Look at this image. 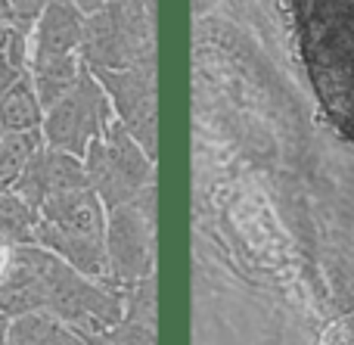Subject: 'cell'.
Instances as JSON below:
<instances>
[{"instance_id":"cell-6","label":"cell","mask_w":354,"mask_h":345,"mask_svg":"<svg viewBox=\"0 0 354 345\" xmlns=\"http://www.w3.org/2000/svg\"><path fill=\"white\" fill-rule=\"evenodd\" d=\"M106 283L115 290L156 277V184L106 212Z\"/></svg>"},{"instance_id":"cell-22","label":"cell","mask_w":354,"mask_h":345,"mask_svg":"<svg viewBox=\"0 0 354 345\" xmlns=\"http://www.w3.org/2000/svg\"><path fill=\"white\" fill-rule=\"evenodd\" d=\"M0 345H6V327L0 324Z\"/></svg>"},{"instance_id":"cell-12","label":"cell","mask_w":354,"mask_h":345,"mask_svg":"<svg viewBox=\"0 0 354 345\" xmlns=\"http://www.w3.org/2000/svg\"><path fill=\"white\" fill-rule=\"evenodd\" d=\"M41 124H44V106L37 103L31 78L22 75V78L0 97V134L41 131Z\"/></svg>"},{"instance_id":"cell-7","label":"cell","mask_w":354,"mask_h":345,"mask_svg":"<svg viewBox=\"0 0 354 345\" xmlns=\"http://www.w3.org/2000/svg\"><path fill=\"white\" fill-rule=\"evenodd\" d=\"M112 118H115V112H112L103 84L91 75V68H84L75 91L44 112V147L84 159L87 147L109 128Z\"/></svg>"},{"instance_id":"cell-2","label":"cell","mask_w":354,"mask_h":345,"mask_svg":"<svg viewBox=\"0 0 354 345\" xmlns=\"http://www.w3.org/2000/svg\"><path fill=\"white\" fill-rule=\"evenodd\" d=\"M289 10L314 100L354 149V0H289Z\"/></svg>"},{"instance_id":"cell-19","label":"cell","mask_w":354,"mask_h":345,"mask_svg":"<svg viewBox=\"0 0 354 345\" xmlns=\"http://www.w3.org/2000/svg\"><path fill=\"white\" fill-rule=\"evenodd\" d=\"M0 25H19L16 22V12H12L10 0H0Z\"/></svg>"},{"instance_id":"cell-17","label":"cell","mask_w":354,"mask_h":345,"mask_svg":"<svg viewBox=\"0 0 354 345\" xmlns=\"http://www.w3.org/2000/svg\"><path fill=\"white\" fill-rule=\"evenodd\" d=\"M50 0H10L12 12H16V22L25 25V28H31V25L37 22V16L44 12V6H47Z\"/></svg>"},{"instance_id":"cell-11","label":"cell","mask_w":354,"mask_h":345,"mask_svg":"<svg viewBox=\"0 0 354 345\" xmlns=\"http://www.w3.org/2000/svg\"><path fill=\"white\" fill-rule=\"evenodd\" d=\"M84 62L81 56H62V59H41V62H31L28 66V78L31 87L37 93V103L44 106V112L50 106H56L66 93L75 91V84L81 81L84 75Z\"/></svg>"},{"instance_id":"cell-14","label":"cell","mask_w":354,"mask_h":345,"mask_svg":"<svg viewBox=\"0 0 354 345\" xmlns=\"http://www.w3.org/2000/svg\"><path fill=\"white\" fill-rule=\"evenodd\" d=\"M44 147L41 131H25V134H0V193L12 190L19 174L25 171L28 159Z\"/></svg>"},{"instance_id":"cell-18","label":"cell","mask_w":354,"mask_h":345,"mask_svg":"<svg viewBox=\"0 0 354 345\" xmlns=\"http://www.w3.org/2000/svg\"><path fill=\"white\" fill-rule=\"evenodd\" d=\"M75 6H78L84 16H91V12H97V10H103L106 3H112V0H72Z\"/></svg>"},{"instance_id":"cell-16","label":"cell","mask_w":354,"mask_h":345,"mask_svg":"<svg viewBox=\"0 0 354 345\" xmlns=\"http://www.w3.org/2000/svg\"><path fill=\"white\" fill-rule=\"evenodd\" d=\"M106 342L109 345H156V330L143 327V324L122 321L118 327H112L106 333Z\"/></svg>"},{"instance_id":"cell-4","label":"cell","mask_w":354,"mask_h":345,"mask_svg":"<svg viewBox=\"0 0 354 345\" xmlns=\"http://www.w3.org/2000/svg\"><path fill=\"white\" fill-rule=\"evenodd\" d=\"M78 56L91 72L156 66V0H112L84 16Z\"/></svg>"},{"instance_id":"cell-8","label":"cell","mask_w":354,"mask_h":345,"mask_svg":"<svg viewBox=\"0 0 354 345\" xmlns=\"http://www.w3.org/2000/svg\"><path fill=\"white\" fill-rule=\"evenodd\" d=\"M103 84L115 118L128 128V134L140 143V149L156 162L159 149V115H156V66H134L124 72H91Z\"/></svg>"},{"instance_id":"cell-9","label":"cell","mask_w":354,"mask_h":345,"mask_svg":"<svg viewBox=\"0 0 354 345\" xmlns=\"http://www.w3.org/2000/svg\"><path fill=\"white\" fill-rule=\"evenodd\" d=\"M81 187H87L84 162H81L78 156H68V153H59V149L41 147L28 159L25 171L19 174L12 193L22 196L31 209L41 212V205L47 203L50 196H56V193H68V190H81Z\"/></svg>"},{"instance_id":"cell-10","label":"cell","mask_w":354,"mask_h":345,"mask_svg":"<svg viewBox=\"0 0 354 345\" xmlns=\"http://www.w3.org/2000/svg\"><path fill=\"white\" fill-rule=\"evenodd\" d=\"M84 41V12L72 0H50L31 25V62L78 56Z\"/></svg>"},{"instance_id":"cell-13","label":"cell","mask_w":354,"mask_h":345,"mask_svg":"<svg viewBox=\"0 0 354 345\" xmlns=\"http://www.w3.org/2000/svg\"><path fill=\"white\" fill-rule=\"evenodd\" d=\"M41 212L31 209L22 196L12 190L0 193V243L3 246H31Z\"/></svg>"},{"instance_id":"cell-15","label":"cell","mask_w":354,"mask_h":345,"mask_svg":"<svg viewBox=\"0 0 354 345\" xmlns=\"http://www.w3.org/2000/svg\"><path fill=\"white\" fill-rule=\"evenodd\" d=\"M124 296V321L143 324L156 330V277H147L140 283L122 290Z\"/></svg>"},{"instance_id":"cell-3","label":"cell","mask_w":354,"mask_h":345,"mask_svg":"<svg viewBox=\"0 0 354 345\" xmlns=\"http://www.w3.org/2000/svg\"><path fill=\"white\" fill-rule=\"evenodd\" d=\"M87 280L106 283V205L91 187L56 193L41 205V221L35 227V243Z\"/></svg>"},{"instance_id":"cell-5","label":"cell","mask_w":354,"mask_h":345,"mask_svg":"<svg viewBox=\"0 0 354 345\" xmlns=\"http://www.w3.org/2000/svg\"><path fill=\"white\" fill-rule=\"evenodd\" d=\"M81 162L87 187L100 196L106 212L131 203L137 193L156 184V162L143 153L118 118H112L109 128L87 147Z\"/></svg>"},{"instance_id":"cell-20","label":"cell","mask_w":354,"mask_h":345,"mask_svg":"<svg viewBox=\"0 0 354 345\" xmlns=\"http://www.w3.org/2000/svg\"><path fill=\"white\" fill-rule=\"evenodd\" d=\"M12 28H16V25H0V53H6V47H10Z\"/></svg>"},{"instance_id":"cell-1","label":"cell","mask_w":354,"mask_h":345,"mask_svg":"<svg viewBox=\"0 0 354 345\" xmlns=\"http://www.w3.org/2000/svg\"><path fill=\"white\" fill-rule=\"evenodd\" d=\"M50 315L75 333L106 336L124 321L122 290L87 280L41 246H12L0 274V317Z\"/></svg>"},{"instance_id":"cell-21","label":"cell","mask_w":354,"mask_h":345,"mask_svg":"<svg viewBox=\"0 0 354 345\" xmlns=\"http://www.w3.org/2000/svg\"><path fill=\"white\" fill-rule=\"evenodd\" d=\"M81 345H109L106 342V336H93V333H78Z\"/></svg>"}]
</instances>
